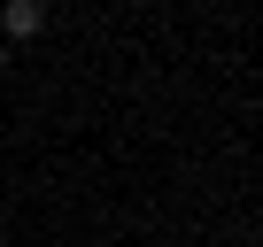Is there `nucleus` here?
<instances>
[{
    "mask_svg": "<svg viewBox=\"0 0 263 247\" xmlns=\"http://www.w3.org/2000/svg\"><path fill=\"white\" fill-rule=\"evenodd\" d=\"M0 31H8V39H39L47 31V8H39V0H8V8H0Z\"/></svg>",
    "mask_w": 263,
    "mask_h": 247,
    "instance_id": "f257e3e1",
    "label": "nucleus"
},
{
    "mask_svg": "<svg viewBox=\"0 0 263 247\" xmlns=\"http://www.w3.org/2000/svg\"><path fill=\"white\" fill-rule=\"evenodd\" d=\"M0 70H8V47H0Z\"/></svg>",
    "mask_w": 263,
    "mask_h": 247,
    "instance_id": "f03ea898",
    "label": "nucleus"
}]
</instances>
